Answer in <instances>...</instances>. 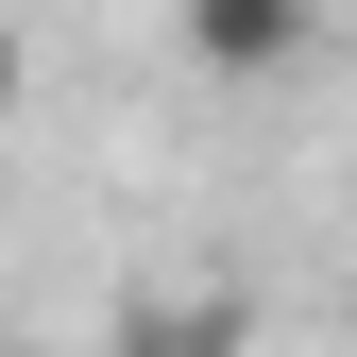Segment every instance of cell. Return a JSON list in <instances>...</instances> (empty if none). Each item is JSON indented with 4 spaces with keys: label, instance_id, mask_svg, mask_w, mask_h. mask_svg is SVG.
I'll return each mask as SVG.
<instances>
[{
    "label": "cell",
    "instance_id": "cell-3",
    "mask_svg": "<svg viewBox=\"0 0 357 357\" xmlns=\"http://www.w3.org/2000/svg\"><path fill=\"white\" fill-rule=\"evenodd\" d=\"M0 119H17V34H0Z\"/></svg>",
    "mask_w": 357,
    "mask_h": 357
},
{
    "label": "cell",
    "instance_id": "cell-4",
    "mask_svg": "<svg viewBox=\"0 0 357 357\" xmlns=\"http://www.w3.org/2000/svg\"><path fill=\"white\" fill-rule=\"evenodd\" d=\"M0 357H17V340H0Z\"/></svg>",
    "mask_w": 357,
    "mask_h": 357
},
{
    "label": "cell",
    "instance_id": "cell-1",
    "mask_svg": "<svg viewBox=\"0 0 357 357\" xmlns=\"http://www.w3.org/2000/svg\"><path fill=\"white\" fill-rule=\"evenodd\" d=\"M188 52H204L221 85H273V68L324 52V0H188Z\"/></svg>",
    "mask_w": 357,
    "mask_h": 357
},
{
    "label": "cell",
    "instance_id": "cell-2",
    "mask_svg": "<svg viewBox=\"0 0 357 357\" xmlns=\"http://www.w3.org/2000/svg\"><path fill=\"white\" fill-rule=\"evenodd\" d=\"M238 340H255L238 289H153L137 324H119V357H238Z\"/></svg>",
    "mask_w": 357,
    "mask_h": 357
}]
</instances>
